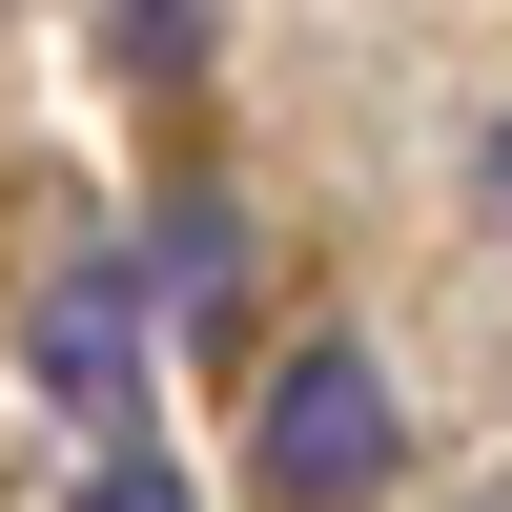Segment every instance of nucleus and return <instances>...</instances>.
<instances>
[{
  "label": "nucleus",
  "instance_id": "nucleus-1",
  "mask_svg": "<svg viewBox=\"0 0 512 512\" xmlns=\"http://www.w3.org/2000/svg\"><path fill=\"white\" fill-rule=\"evenodd\" d=\"M390 451H410V410H390V349H287L267 369V431H246V472H267V512H369L390 492Z\"/></svg>",
  "mask_w": 512,
  "mask_h": 512
},
{
  "label": "nucleus",
  "instance_id": "nucleus-2",
  "mask_svg": "<svg viewBox=\"0 0 512 512\" xmlns=\"http://www.w3.org/2000/svg\"><path fill=\"white\" fill-rule=\"evenodd\" d=\"M21 369H41V410H82V431H103L123 369H144V267H123V246H62V287L21 308Z\"/></svg>",
  "mask_w": 512,
  "mask_h": 512
},
{
  "label": "nucleus",
  "instance_id": "nucleus-3",
  "mask_svg": "<svg viewBox=\"0 0 512 512\" xmlns=\"http://www.w3.org/2000/svg\"><path fill=\"white\" fill-rule=\"evenodd\" d=\"M246 267H267V246H246V205H226V185H185V205H164V246H144V308H205V328H226V308H246Z\"/></svg>",
  "mask_w": 512,
  "mask_h": 512
},
{
  "label": "nucleus",
  "instance_id": "nucleus-4",
  "mask_svg": "<svg viewBox=\"0 0 512 512\" xmlns=\"http://www.w3.org/2000/svg\"><path fill=\"white\" fill-rule=\"evenodd\" d=\"M123 62H144V82H185V62H205V0H123Z\"/></svg>",
  "mask_w": 512,
  "mask_h": 512
},
{
  "label": "nucleus",
  "instance_id": "nucleus-5",
  "mask_svg": "<svg viewBox=\"0 0 512 512\" xmlns=\"http://www.w3.org/2000/svg\"><path fill=\"white\" fill-rule=\"evenodd\" d=\"M62 512H185V492H164V472H144V451H103V472H82Z\"/></svg>",
  "mask_w": 512,
  "mask_h": 512
},
{
  "label": "nucleus",
  "instance_id": "nucleus-6",
  "mask_svg": "<svg viewBox=\"0 0 512 512\" xmlns=\"http://www.w3.org/2000/svg\"><path fill=\"white\" fill-rule=\"evenodd\" d=\"M472 205H492V226H512V103H492V144H472Z\"/></svg>",
  "mask_w": 512,
  "mask_h": 512
}]
</instances>
